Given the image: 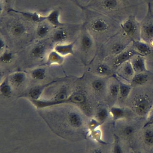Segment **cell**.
Listing matches in <instances>:
<instances>
[{"label":"cell","instance_id":"cell-21","mask_svg":"<svg viewBox=\"0 0 153 153\" xmlns=\"http://www.w3.org/2000/svg\"><path fill=\"white\" fill-rule=\"evenodd\" d=\"M110 114L114 120H118L125 118L127 116V111L124 108L113 106L110 108Z\"/></svg>","mask_w":153,"mask_h":153},{"label":"cell","instance_id":"cell-36","mask_svg":"<svg viewBox=\"0 0 153 153\" xmlns=\"http://www.w3.org/2000/svg\"><path fill=\"white\" fill-rule=\"evenodd\" d=\"M0 44H1V46H0V50H1V53L3 52L5 50V48L6 47V44H5V41L4 39L1 37L0 38Z\"/></svg>","mask_w":153,"mask_h":153},{"label":"cell","instance_id":"cell-1","mask_svg":"<svg viewBox=\"0 0 153 153\" xmlns=\"http://www.w3.org/2000/svg\"><path fill=\"white\" fill-rule=\"evenodd\" d=\"M139 5V0H92L89 6L120 24L131 15H136Z\"/></svg>","mask_w":153,"mask_h":153},{"label":"cell","instance_id":"cell-40","mask_svg":"<svg viewBox=\"0 0 153 153\" xmlns=\"http://www.w3.org/2000/svg\"><path fill=\"white\" fill-rule=\"evenodd\" d=\"M152 124H153V117H152V118L150 120V121L146 124V125L145 126H149L150 125H152Z\"/></svg>","mask_w":153,"mask_h":153},{"label":"cell","instance_id":"cell-5","mask_svg":"<svg viewBox=\"0 0 153 153\" xmlns=\"http://www.w3.org/2000/svg\"><path fill=\"white\" fill-rule=\"evenodd\" d=\"M152 103L147 96L140 95L134 100L133 108L135 112L141 117L146 116L152 108Z\"/></svg>","mask_w":153,"mask_h":153},{"label":"cell","instance_id":"cell-8","mask_svg":"<svg viewBox=\"0 0 153 153\" xmlns=\"http://www.w3.org/2000/svg\"><path fill=\"white\" fill-rule=\"evenodd\" d=\"M138 55H141L134 48L126 49L116 56L113 62V65L115 68H118L122 66L125 63L131 61L134 57Z\"/></svg>","mask_w":153,"mask_h":153},{"label":"cell","instance_id":"cell-28","mask_svg":"<svg viewBox=\"0 0 153 153\" xmlns=\"http://www.w3.org/2000/svg\"><path fill=\"white\" fill-rule=\"evenodd\" d=\"M106 86L105 81L102 79H96L91 83V86L93 90L97 93L102 92L104 90Z\"/></svg>","mask_w":153,"mask_h":153},{"label":"cell","instance_id":"cell-3","mask_svg":"<svg viewBox=\"0 0 153 153\" xmlns=\"http://www.w3.org/2000/svg\"><path fill=\"white\" fill-rule=\"evenodd\" d=\"M120 25L121 32L125 36L134 39V40L137 38L140 37V23L136 15L129 16Z\"/></svg>","mask_w":153,"mask_h":153},{"label":"cell","instance_id":"cell-19","mask_svg":"<svg viewBox=\"0 0 153 153\" xmlns=\"http://www.w3.org/2000/svg\"><path fill=\"white\" fill-rule=\"evenodd\" d=\"M51 25L47 21L39 23L36 30V35L39 38L46 37L50 33Z\"/></svg>","mask_w":153,"mask_h":153},{"label":"cell","instance_id":"cell-27","mask_svg":"<svg viewBox=\"0 0 153 153\" xmlns=\"http://www.w3.org/2000/svg\"><path fill=\"white\" fill-rule=\"evenodd\" d=\"M14 59V55L12 52L5 49L3 52L1 53L0 61L1 63L3 64H8L13 62Z\"/></svg>","mask_w":153,"mask_h":153},{"label":"cell","instance_id":"cell-38","mask_svg":"<svg viewBox=\"0 0 153 153\" xmlns=\"http://www.w3.org/2000/svg\"><path fill=\"white\" fill-rule=\"evenodd\" d=\"M12 0H1V3L3 4L4 7L10 4Z\"/></svg>","mask_w":153,"mask_h":153},{"label":"cell","instance_id":"cell-37","mask_svg":"<svg viewBox=\"0 0 153 153\" xmlns=\"http://www.w3.org/2000/svg\"><path fill=\"white\" fill-rule=\"evenodd\" d=\"M153 15V0H144Z\"/></svg>","mask_w":153,"mask_h":153},{"label":"cell","instance_id":"cell-2","mask_svg":"<svg viewBox=\"0 0 153 153\" xmlns=\"http://www.w3.org/2000/svg\"><path fill=\"white\" fill-rule=\"evenodd\" d=\"M87 27L92 33L97 35H105L121 30L120 24L104 13L93 9L88 10Z\"/></svg>","mask_w":153,"mask_h":153},{"label":"cell","instance_id":"cell-29","mask_svg":"<svg viewBox=\"0 0 153 153\" xmlns=\"http://www.w3.org/2000/svg\"><path fill=\"white\" fill-rule=\"evenodd\" d=\"M128 45V44H125L119 42L116 43L111 47V52L113 54L117 56L125 50H126Z\"/></svg>","mask_w":153,"mask_h":153},{"label":"cell","instance_id":"cell-12","mask_svg":"<svg viewBox=\"0 0 153 153\" xmlns=\"http://www.w3.org/2000/svg\"><path fill=\"white\" fill-rule=\"evenodd\" d=\"M60 10L54 9L46 16V21L54 27H60L64 26L65 24L60 21Z\"/></svg>","mask_w":153,"mask_h":153},{"label":"cell","instance_id":"cell-7","mask_svg":"<svg viewBox=\"0 0 153 153\" xmlns=\"http://www.w3.org/2000/svg\"><path fill=\"white\" fill-rule=\"evenodd\" d=\"M7 10L9 12L13 13L20 14L28 21L34 22V23L39 24L40 22L46 21V16H43L35 12L19 11L11 8L8 9Z\"/></svg>","mask_w":153,"mask_h":153},{"label":"cell","instance_id":"cell-35","mask_svg":"<svg viewBox=\"0 0 153 153\" xmlns=\"http://www.w3.org/2000/svg\"><path fill=\"white\" fill-rule=\"evenodd\" d=\"M102 124L100 123L99 121H98L96 119H92L90 121L89 125V127H90L94 128L100 126Z\"/></svg>","mask_w":153,"mask_h":153},{"label":"cell","instance_id":"cell-6","mask_svg":"<svg viewBox=\"0 0 153 153\" xmlns=\"http://www.w3.org/2000/svg\"><path fill=\"white\" fill-rule=\"evenodd\" d=\"M60 80L59 79H54L53 81L45 84L35 85L31 87L27 92L22 94L21 97L28 98L29 100H39L46 88L57 82Z\"/></svg>","mask_w":153,"mask_h":153},{"label":"cell","instance_id":"cell-11","mask_svg":"<svg viewBox=\"0 0 153 153\" xmlns=\"http://www.w3.org/2000/svg\"><path fill=\"white\" fill-rule=\"evenodd\" d=\"M130 61L136 74L146 73L148 71L144 56L142 55L137 56Z\"/></svg>","mask_w":153,"mask_h":153},{"label":"cell","instance_id":"cell-22","mask_svg":"<svg viewBox=\"0 0 153 153\" xmlns=\"http://www.w3.org/2000/svg\"><path fill=\"white\" fill-rule=\"evenodd\" d=\"M93 45V38L91 34L87 31L84 32L81 37V45L82 48L85 51L90 50Z\"/></svg>","mask_w":153,"mask_h":153},{"label":"cell","instance_id":"cell-33","mask_svg":"<svg viewBox=\"0 0 153 153\" xmlns=\"http://www.w3.org/2000/svg\"><path fill=\"white\" fill-rule=\"evenodd\" d=\"M135 128L132 126H127L122 129V134L125 137H130L134 134Z\"/></svg>","mask_w":153,"mask_h":153},{"label":"cell","instance_id":"cell-41","mask_svg":"<svg viewBox=\"0 0 153 153\" xmlns=\"http://www.w3.org/2000/svg\"><path fill=\"white\" fill-rule=\"evenodd\" d=\"M133 153H143L142 152H139V151H136V152H134Z\"/></svg>","mask_w":153,"mask_h":153},{"label":"cell","instance_id":"cell-32","mask_svg":"<svg viewBox=\"0 0 153 153\" xmlns=\"http://www.w3.org/2000/svg\"><path fill=\"white\" fill-rule=\"evenodd\" d=\"M109 94L111 97L116 98L119 95V83H113L109 87Z\"/></svg>","mask_w":153,"mask_h":153},{"label":"cell","instance_id":"cell-17","mask_svg":"<svg viewBox=\"0 0 153 153\" xmlns=\"http://www.w3.org/2000/svg\"><path fill=\"white\" fill-rule=\"evenodd\" d=\"M11 84L16 87L22 86L27 79V75L23 72L14 73L9 76Z\"/></svg>","mask_w":153,"mask_h":153},{"label":"cell","instance_id":"cell-26","mask_svg":"<svg viewBox=\"0 0 153 153\" xmlns=\"http://www.w3.org/2000/svg\"><path fill=\"white\" fill-rule=\"evenodd\" d=\"M95 71L99 75L102 76H110L113 73L110 67L105 64H99Z\"/></svg>","mask_w":153,"mask_h":153},{"label":"cell","instance_id":"cell-24","mask_svg":"<svg viewBox=\"0 0 153 153\" xmlns=\"http://www.w3.org/2000/svg\"><path fill=\"white\" fill-rule=\"evenodd\" d=\"M46 71L44 67H38L31 71V78L36 81H42L46 78Z\"/></svg>","mask_w":153,"mask_h":153},{"label":"cell","instance_id":"cell-14","mask_svg":"<svg viewBox=\"0 0 153 153\" xmlns=\"http://www.w3.org/2000/svg\"><path fill=\"white\" fill-rule=\"evenodd\" d=\"M62 27L57 28L51 36V40L57 45L63 44L67 40L69 36L67 30Z\"/></svg>","mask_w":153,"mask_h":153},{"label":"cell","instance_id":"cell-30","mask_svg":"<svg viewBox=\"0 0 153 153\" xmlns=\"http://www.w3.org/2000/svg\"><path fill=\"white\" fill-rule=\"evenodd\" d=\"M109 114V111L107 109L105 108L100 109L96 113V119L102 124L108 117Z\"/></svg>","mask_w":153,"mask_h":153},{"label":"cell","instance_id":"cell-9","mask_svg":"<svg viewBox=\"0 0 153 153\" xmlns=\"http://www.w3.org/2000/svg\"><path fill=\"white\" fill-rule=\"evenodd\" d=\"M11 34L13 36L19 37L23 36L27 31V27L21 21L15 19L11 22L9 25Z\"/></svg>","mask_w":153,"mask_h":153},{"label":"cell","instance_id":"cell-4","mask_svg":"<svg viewBox=\"0 0 153 153\" xmlns=\"http://www.w3.org/2000/svg\"><path fill=\"white\" fill-rule=\"evenodd\" d=\"M140 23V37L144 40L151 41L153 39V15L147 7V13Z\"/></svg>","mask_w":153,"mask_h":153},{"label":"cell","instance_id":"cell-34","mask_svg":"<svg viewBox=\"0 0 153 153\" xmlns=\"http://www.w3.org/2000/svg\"><path fill=\"white\" fill-rule=\"evenodd\" d=\"M117 137L115 136V143H114V146H113V153H124L123 148L120 145L118 140Z\"/></svg>","mask_w":153,"mask_h":153},{"label":"cell","instance_id":"cell-10","mask_svg":"<svg viewBox=\"0 0 153 153\" xmlns=\"http://www.w3.org/2000/svg\"><path fill=\"white\" fill-rule=\"evenodd\" d=\"M77 39L68 44H57L55 46L54 50L56 51L62 56L73 55L74 54V47Z\"/></svg>","mask_w":153,"mask_h":153},{"label":"cell","instance_id":"cell-23","mask_svg":"<svg viewBox=\"0 0 153 153\" xmlns=\"http://www.w3.org/2000/svg\"><path fill=\"white\" fill-rule=\"evenodd\" d=\"M121 73L127 79L131 80L135 74V72L133 68L131 61H128L122 65Z\"/></svg>","mask_w":153,"mask_h":153},{"label":"cell","instance_id":"cell-31","mask_svg":"<svg viewBox=\"0 0 153 153\" xmlns=\"http://www.w3.org/2000/svg\"><path fill=\"white\" fill-rule=\"evenodd\" d=\"M144 143L149 146H153V129H147L143 136Z\"/></svg>","mask_w":153,"mask_h":153},{"label":"cell","instance_id":"cell-16","mask_svg":"<svg viewBox=\"0 0 153 153\" xmlns=\"http://www.w3.org/2000/svg\"><path fill=\"white\" fill-rule=\"evenodd\" d=\"M64 57L54 50L51 51L48 55L45 65L47 66H50L53 65H61L64 63Z\"/></svg>","mask_w":153,"mask_h":153},{"label":"cell","instance_id":"cell-18","mask_svg":"<svg viewBox=\"0 0 153 153\" xmlns=\"http://www.w3.org/2000/svg\"><path fill=\"white\" fill-rule=\"evenodd\" d=\"M0 93L2 97L10 98L12 94L11 84L10 82L9 76L5 77L2 81L0 85Z\"/></svg>","mask_w":153,"mask_h":153},{"label":"cell","instance_id":"cell-25","mask_svg":"<svg viewBox=\"0 0 153 153\" xmlns=\"http://www.w3.org/2000/svg\"><path fill=\"white\" fill-rule=\"evenodd\" d=\"M118 83L119 87V95L123 99L127 98L132 91V85L120 81H119Z\"/></svg>","mask_w":153,"mask_h":153},{"label":"cell","instance_id":"cell-20","mask_svg":"<svg viewBox=\"0 0 153 153\" xmlns=\"http://www.w3.org/2000/svg\"><path fill=\"white\" fill-rule=\"evenodd\" d=\"M149 76L145 73L135 74L131 80L132 86H138L145 84L149 80Z\"/></svg>","mask_w":153,"mask_h":153},{"label":"cell","instance_id":"cell-39","mask_svg":"<svg viewBox=\"0 0 153 153\" xmlns=\"http://www.w3.org/2000/svg\"><path fill=\"white\" fill-rule=\"evenodd\" d=\"M91 153H103L101 149H99V148H97V149H95V150H93L92 152Z\"/></svg>","mask_w":153,"mask_h":153},{"label":"cell","instance_id":"cell-13","mask_svg":"<svg viewBox=\"0 0 153 153\" xmlns=\"http://www.w3.org/2000/svg\"><path fill=\"white\" fill-rule=\"evenodd\" d=\"M47 47L46 44L42 42L38 43L34 46L30 52L32 58L36 59H42L46 55Z\"/></svg>","mask_w":153,"mask_h":153},{"label":"cell","instance_id":"cell-15","mask_svg":"<svg viewBox=\"0 0 153 153\" xmlns=\"http://www.w3.org/2000/svg\"><path fill=\"white\" fill-rule=\"evenodd\" d=\"M133 45L134 49L143 56H145L152 53V48L145 41L134 40L133 41Z\"/></svg>","mask_w":153,"mask_h":153}]
</instances>
